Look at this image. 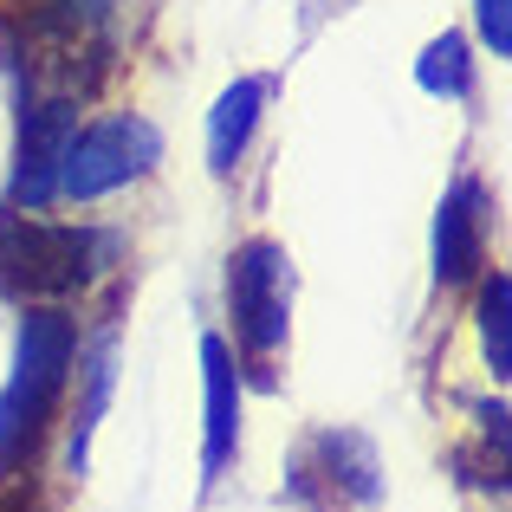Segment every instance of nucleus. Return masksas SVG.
Segmentation results:
<instances>
[{
  "mask_svg": "<svg viewBox=\"0 0 512 512\" xmlns=\"http://www.w3.org/2000/svg\"><path fill=\"white\" fill-rule=\"evenodd\" d=\"M480 338H487V363H493V376H512V279L506 273H493L487 279V292H480Z\"/></svg>",
  "mask_w": 512,
  "mask_h": 512,
  "instance_id": "12",
  "label": "nucleus"
},
{
  "mask_svg": "<svg viewBox=\"0 0 512 512\" xmlns=\"http://www.w3.org/2000/svg\"><path fill=\"white\" fill-rule=\"evenodd\" d=\"M201 383H208V448H201V467H208V480H221L240 448V370H234L227 338H201Z\"/></svg>",
  "mask_w": 512,
  "mask_h": 512,
  "instance_id": "7",
  "label": "nucleus"
},
{
  "mask_svg": "<svg viewBox=\"0 0 512 512\" xmlns=\"http://www.w3.org/2000/svg\"><path fill=\"white\" fill-rule=\"evenodd\" d=\"M78 130V91H26L20 98V163H13V208L39 214L59 201V156Z\"/></svg>",
  "mask_w": 512,
  "mask_h": 512,
  "instance_id": "5",
  "label": "nucleus"
},
{
  "mask_svg": "<svg viewBox=\"0 0 512 512\" xmlns=\"http://www.w3.org/2000/svg\"><path fill=\"white\" fill-rule=\"evenodd\" d=\"M415 78H422V91H441V98H467V91H474V59H467V39L441 33L435 46L422 52Z\"/></svg>",
  "mask_w": 512,
  "mask_h": 512,
  "instance_id": "13",
  "label": "nucleus"
},
{
  "mask_svg": "<svg viewBox=\"0 0 512 512\" xmlns=\"http://www.w3.org/2000/svg\"><path fill=\"white\" fill-rule=\"evenodd\" d=\"M72 363H78V318L59 305H39L20 318V357L0 389V467H26L46 448L65 396H72Z\"/></svg>",
  "mask_w": 512,
  "mask_h": 512,
  "instance_id": "1",
  "label": "nucleus"
},
{
  "mask_svg": "<svg viewBox=\"0 0 512 512\" xmlns=\"http://www.w3.org/2000/svg\"><path fill=\"white\" fill-rule=\"evenodd\" d=\"M487 221H493V201L480 188V175H461L441 195V214H435V279L441 286H467L487 266Z\"/></svg>",
  "mask_w": 512,
  "mask_h": 512,
  "instance_id": "6",
  "label": "nucleus"
},
{
  "mask_svg": "<svg viewBox=\"0 0 512 512\" xmlns=\"http://www.w3.org/2000/svg\"><path fill=\"white\" fill-rule=\"evenodd\" d=\"M474 20H480V39L493 46V59L512 52V0H474Z\"/></svg>",
  "mask_w": 512,
  "mask_h": 512,
  "instance_id": "14",
  "label": "nucleus"
},
{
  "mask_svg": "<svg viewBox=\"0 0 512 512\" xmlns=\"http://www.w3.org/2000/svg\"><path fill=\"white\" fill-rule=\"evenodd\" d=\"M124 240L111 227H59L33 214H0V299H65L117 266Z\"/></svg>",
  "mask_w": 512,
  "mask_h": 512,
  "instance_id": "2",
  "label": "nucleus"
},
{
  "mask_svg": "<svg viewBox=\"0 0 512 512\" xmlns=\"http://www.w3.org/2000/svg\"><path fill=\"white\" fill-rule=\"evenodd\" d=\"M72 376H78V402H72V441H65V461L72 467H85V454H91V435H98V422H104V409H111V389H117V338H98V344H78V363H72Z\"/></svg>",
  "mask_w": 512,
  "mask_h": 512,
  "instance_id": "8",
  "label": "nucleus"
},
{
  "mask_svg": "<svg viewBox=\"0 0 512 512\" xmlns=\"http://www.w3.org/2000/svg\"><path fill=\"white\" fill-rule=\"evenodd\" d=\"M111 13H117V0H39L33 26L46 39H59L65 52H111V46H104Z\"/></svg>",
  "mask_w": 512,
  "mask_h": 512,
  "instance_id": "11",
  "label": "nucleus"
},
{
  "mask_svg": "<svg viewBox=\"0 0 512 512\" xmlns=\"http://www.w3.org/2000/svg\"><path fill=\"white\" fill-rule=\"evenodd\" d=\"M312 461H325V487L338 493V500H357V506H370L376 500V454H370V441L363 435H312Z\"/></svg>",
  "mask_w": 512,
  "mask_h": 512,
  "instance_id": "10",
  "label": "nucleus"
},
{
  "mask_svg": "<svg viewBox=\"0 0 512 512\" xmlns=\"http://www.w3.org/2000/svg\"><path fill=\"white\" fill-rule=\"evenodd\" d=\"M260 111H266V78H234V85L214 98V111H208V163L221 175L247 156L253 130H260Z\"/></svg>",
  "mask_w": 512,
  "mask_h": 512,
  "instance_id": "9",
  "label": "nucleus"
},
{
  "mask_svg": "<svg viewBox=\"0 0 512 512\" xmlns=\"http://www.w3.org/2000/svg\"><path fill=\"white\" fill-rule=\"evenodd\" d=\"M227 318L234 350L253 363L260 383H273V357L292 331V260L279 240H240L227 260Z\"/></svg>",
  "mask_w": 512,
  "mask_h": 512,
  "instance_id": "3",
  "label": "nucleus"
},
{
  "mask_svg": "<svg viewBox=\"0 0 512 512\" xmlns=\"http://www.w3.org/2000/svg\"><path fill=\"white\" fill-rule=\"evenodd\" d=\"M156 163H163V130L137 111H117V117H98V124L72 130L59 156V201H98V195H117V188L143 182Z\"/></svg>",
  "mask_w": 512,
  "mask_h": 512,
  "instance_id": "4",
  "label": "nucleus"
}]
</instances>
